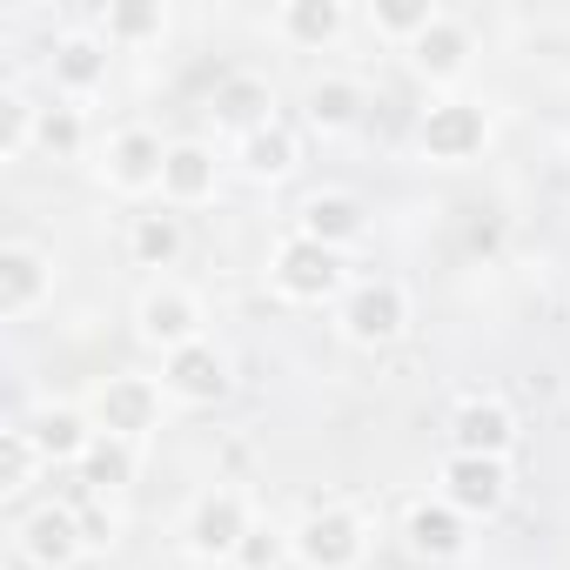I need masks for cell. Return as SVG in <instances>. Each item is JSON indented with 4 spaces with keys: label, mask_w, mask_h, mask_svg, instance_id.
I'll list each match as a JSON object with an SVG mask.
<instances>
[{
    "label": "cell",
    "mask_w": 570,
    "mask_h": 570,
    "mask_svg": "<svg viewBox=\"0 0 570 570\" xmlns=\"http://www.w3.org/2000/svg\"><path fill=\"white\" fill-rule=\"evenodd\" d=\"M268 282H275L282 303H343L350 262H343V248H323V242L289 228L275 242V255H268Z\"/></svg>",
    "instance_id": "obj_1"
},
{
    "label": "cell",
    "mask_w": 570,
    "mask_h": 570,
    "mask_svg": "<svg viewBox=\"0 0 570 570\" xmlns=\"http://www.w3.org/2000/svg\"><path fill=\"white\" fill-rule=\"evenodd\" d=\"M336 330L350 350H390L403 330H410V289L390 275H370V282H350L343 303H336Z\"/></svg>",
    "instance_id": "obj_2"
},
{
    "label": "cell",
    "mask_w": 570,
    "mask_h": 570,
    "mask_svg": "<svg viewBox=\"0 0 570 570\" xmlns=\"http://www.w3.org/2000/svg\"><path fill=\"white\" fill-rule=\"evenodd\" d=\"M161 403H168V390H161L155 376H108V383L88 396V416H95L101 436H121V443L141 450V443L161 430Z\"/></svg>",
    "instance_id": "obj_3"
},
{
    "label": "cell",
    "mask_w": 570,
    "mask_h": 570,
    "mask_svg": "<svg viewBox=\"0 0 570 570\" xmlns=\"http://www.w3.org/2000/svg\"><path fill=\"white\" fill-rule=\"evenodd\" d=\"M436 497L456 510V517H470V523H490V517H503L510 510V463L503 456H443L436 463Z\"/></svg>",
    "instance_id": "obj_4"
},
{
    "label": "cell",
    "mask_w": 570,
    "mask_h": 570,
    "mask_svg": "<svg viewBox=\"0 0 570 570\" xmlns=\"http://www.w3.org/2000/svg\"><path fill=\"white\" fill-rule=\"evenodd\" d=\"M416 148H423V161L463 168V161H476V155L490 148V115H483L476 101H463V95H443V101L423 108V121H416Z\"/></svg>",
    "instance_id": "obj_5"
},
{
    "label": "cell",
    "mask_w": 570,
    "mask_h": 570,
    "mask_svg": "<svg viewBox=\"0 0 570 570\" xmlns=\"http://www.w3.org/2000/svg\"><path fill=\"white\" fill-rule=\"evenodd\" d=\"M289 537H296V563H303V570H356V563L370 557V517H356V510H343V503L309 510Z\"/></svg>",
    "instance_id": "obj_6"
},
{
    "label": "cell",
    "mask_w": 570,
    "mask_h": 570,
    "mask_svg": "<svg viewBox=\"0 0 570 570\" xmlns=\"http://www.w3.org/2000/svg\"><path fill=\"white\" fill-rule=\"evenodd\" d=\"M161 390H168V403H188V410H215V403H228L235 396V363H228V350L222 343H188V350H175V356H161Z\"/></svg>",
    "instance_id": "obj_7"
},
{
    "label": "cell",
    "mask_w": 570,
    "mask_h": 570,
    "mask_svg": "<svg viewBox=\"0 0 570 570\" xmlns=\"http://www.w3.org/2000/svg\"><path fill=\"white\" fill-rule=\"evenodd\" d=\"M202 323H208L202 316V296L181 289V282H155V289H141V303H135V336L148 350H161V356L202 343Z\"/></svg>",
    "instance_id": "obj_8"
},
{
    "label": "cell",
    "mask_w": 570,
    "mask_h": 570,
    "mask_svg": "<svg viewBox=\"0 0 570 570\" xmlns=\"http://www.w3.org/2000/svg\"><path fill=\"white\" fill-rule=\"evenodd\" d=\"M248 530H255V517H248L242 490L215 483V490H202V497L188 503L181 543H188L195 557H228V563H235V550H242V537H248Z\"/></svg>",
    "instance_id": "obj_9"
},
{
    "label": "cell",
    "mask_w": 570,
    "mask_h": 570,
    "mask_svg": "<svg viewBox=\"0 0 570 570\" xmlns=\"http://www.w3.org/2000/svg\"><path fill=\"white\" fill-rule=\"evenodd\" d=\"M14 550H21L28 570H68V563H81L88 543H81L75 503H41V510H28V517L14 523Z\"/></svg>",
    "instance_id": "obj_10"
},
{
    "label": "cell",
    "mask_w": 570,
    "mask_h": 570,
    "mask_svg": "<svg viewBox=\"0 0 570 570\" xmlns=\"http://www.w3.org/2000/svg\"><path fill=\"white\" fill-rule=\"evenodd\" d=\"M48 303H55V255L35 242H8L0 248V323H28Z\"/></svg>",
    "instance_id": "obj_11"
},
{
    "label": "cell",
    "mask_w": 570,
    "mask_h": 570,
    "mask_svg": "<svg viewBox=\"0 0 570 570\" xmlns=\"http://www.w3.org/2000/svg\"><path fill=\"white\" fill-rule=\"evenodd\" d=\"M161 168H168V141L155 128H121L101 148V181L115 195H155L161 188Z\"/></svg>",
    "instance_id": "obj_12"
},
{
    "label": "cell",
    "mask_w": 570,
    "mask_h": 570,
    "mask_svg": "<svg viewBox=\"0 0 570 570\" xmlns=\"http://www.w3.org/2000/svg\"><path fill=\"white\" fill-rule=\"evenodd\" d=\"M443 436H450L456 456H503V463H510V450H517V416H510L497 396H463V403L450 410Z\"/></svg>",
    "instance_id": "obj_13"
},
{
    "label": "cell",
    "mask_w": 570,
    "mask_h": 570,
    "mask_svg": "<svg viewBox=\"0 0 570 570\" xmlns=\"http://www.w3.org/2000/svg\"><path fill=\"white\" fill-rule=\"evenodd\" d=\"M403 543L423 563H456L470 550V517H456L443 497H423V503L403 510Z\"/></svg>",
    "instance_id": "obj_14"
},
{
    "label": "cell",
    "mask_w": 570,
    "mask_h": 570,
    "mask_svg": "<svg viewBox=\"0 0 570 570\" xmlns=\"http://www.w3.org/2000/svg\"><path fill=\"white\" fill-rule=\"evenodd\" d=\"M470 55H476V35H470V21H456V14H436V28L410 41V68H416L430 88L463 81V75H470Z\"/></svg>",
    "instance_id": "obj_15"
},
{
    "label": "cell",
    "mask_w": 570,
    "mask_h": 570,
    "mask_svg": "<svg viewBox=\"0 0 570 570\" xmlns=\"http://www.w3.org/2000/svg\"><path fill=\"white\" fill-rule=\"evenodd\" d=\"M21 430L35 436V450H41V463H48V470H75V463L88 456V443L101 436V430H95V416H88V410H68V403H48V410L21 416Z\"/></svg>",
    "instance_id": "obj_16"
},
{
    "label": "cell",
    "mask_w": 570,
    "mask_h": 570,
    "mask_svg": "<svg viewBox=\"0 0 570 570\" xmlns=\"http://www.w3.org/2000/svg\"><path fill=\"white\" fill-rule=\"evenodd\" d=\"M208 115H215V128H228L235 141H248L255 128L275 121V88L262 75H222L215 95H208Z\"/></svg>",
    "instance_id": "obj_17"
},
{
    "label": "cell",
    "mask_w": 570,
    "mask_h": 570,
    "mask_svg": "<svg viewBox=\"0 0 570 570\" xmlns=\"http://www.w3.org/2000/svg\"><path fill=\"white\" fill-rule=\"evenodd\" d=\"M222 188V161L208 141H168V168H161V202L168 208H195V202H215Z\"/></svg>",
    "instance_id": "obj_18"
},
{
    "label": "cell",
    "mask_w": 570,
    "mask_h": 570,
    "mask_svg": "<svg viewBox=\"0 0 570 570\" xmlns=\"http://www.w3.org/2000/svg\"><path fill=\"white\" fill-rule=\"evenodd\" d=\"M363 228H370V215H363V202L343 195V188H316V195L296 208V235H309V242H323V248H350V242H363Z\"/></svg>",
    "instance_id": "obj_19"
},
{
    "label": "cell",
    "mask_w": 570,
    "mask_h": 570,
    "mask_svg": "<svg viewBox=\"0 0 570 570\" xmlns=\"http://www.w3.org/2000/svg\"><path fill=\"white\" fill-rule=\"evenodd\" d=\"M275 35L289 48H336L350 35V8H343V0H282V8H275Z\"/></svg>",
    "instance_id": "obj_20"
},
{
    "label": "cell",
    "mask_w": 570,
    "mask_h": 570,
    "mask_svg": "<svg viewBox=\"0 0 570 570\" xmlns=\"http://www.w3.org/2000/svg\"><path fill=\"white\" fill-rule=\"evenodd\" d=\"M48 75H55V88H61V95H95V88L108 81V41H101V35H88V28L61 35V41H55V55H48Z\"/></svg>",
    "instance_id": "obj_21"
},
{
    "label": "cell",
    "mask_w": 570,
    "mask_h": 570,
    "mask_svg": "<svg viewBox=\"0 0 570 570\" xmlns=\"http://www.w3.org/2000/svg\"><path fill=\"white\" fill-rule=\"evenodd\" d=\"M135 470H141V450L135 443H121V436H95L88 443V456L75 463V497L68 503H81V497H115V490H128L135 483Z\"/></svg>",
    "instance_id": "obj_22"
},
{
    "label": "cell",
    "mask_w": 570,
    "mask_h": 570,
    "mask_svg": "<svg viewBox=\"0 0 570 570\" xmlns=\"http://www.w3.org/2000/svg\"><path fill=\"white\" fill-rule=\"evenodd\" d=\"M363 108H370V95H363V81H350V75H323V81H309V95H303V115H309L316 135L356 128Z\"/></svg>",
    "instance_id": "obj_23"
},
{
    "label": "cell",
    "mask_w": 570,
    "mask_h": 570,
    "mask_svg": "<svg viewBox=\"0 0 570 570\" xmlns=\"http://www.w3.org/2000/svg\"><path fill=\"white\" fill-rule=\"evenodd\" d=\"M296 155H303V141H296L289 121H268V128H255L248 141H235V161H242L248 181H282V175H296Z\"/></svg>",
    "instance_id": "obj_24"
},
{
    "label": "cell",
    "mask_w": 570,
    "mask_h": 570,
    "mask_svg": "<svg viewBox=\"0 0 570 570\" xmlns=\"http://www.w3.org/2000/svg\"><path fill=\"white\" fill-rule=\"evenodd\" d=\"M181 248H188V228H181L175 208H148V215L128 222V255H135V268H175Z\"/></svg>",
    "instance_id": "obj_25"
},
{
    "label": "cell",
    "mask_w": 570,
    "mask_h": 570,
    "mask_svg": "<svg viewBox=\"0 0 570 570\" xmlns=\"http://www.w3.org/2000/svg\"><path fill=\"white\" fill-rule=\"evenodd\" d=\"M168 35V8L161 0H115L101 14V41L108 48H141V41H161Z\"/></svg>",
    "instance_id": "obj_26"
},
{
    "label": "cell",
    "mask_w": 570,
    "mask_h": 570,
    "mask_svg": "<svg viewBox=\"0 0 570 570\" xmlns=\"http://www.w3.org/2000/svg\"><path fill=\"white\" fill-rule=\"evenodd\" d=\"M41 141V108L21 88H0V161H21Z\"/></svg>",
    "instance_id": "obj_27"
},
{
    "label": "cell",
    "mask_w": 570,
    "mask_h": 570,
    "mask_svg": "<svg viewBox=\"0 0 570 570\" xmlns=\"http://www.w3.org/2000/svg\"><path fill=\"white\" fill-rule=\"evenodd\" d=\"M436 14H443L436 0H376V8H370V28H376L383 41H403V48H410L416 35L436 28Z\"/></svg>",
    "instance_id": "obj_28"
},
{
    "label": "cell",
    "mask_w": 570,
    "mask_h": 570,
    "mask_svg": "<svg viewBox=\"0 0 570 570\" xmlns=\"http://www.w3.org/2000/svg\"><path fill=\"white\" fill-rule=\"evenodd\" d=\"M41 470H48V463H41L35 436H28L21 423H8V436H0V497H21Z\"/></svg>",
    "instance_id": "obj_29"
},
{
    "label": "cell",
    "mask_w": 570,
    "mask_h": 570,
    "mask_svg": "<svg viewBox=\"0 0 570 570\" xmlns=\"http://www.w3.org/2000/svg\"><path fill=\"white\" fill-rule=\"evenodd\" d=\"M81 141H88V115H81L75 101L41 108V141H35V148H48V155H81Z\"/></svg>",
    "instance_id": "obj_30"
},
{
    "label": "cell",
    "mask_w": 570,
    "mask_h": 570,
    "mask_svg": "<svg viewBox=\"0 0 570 570\" xmlns=\"http://www.w3.org/2000/svg\"><path fill=\"white\" fill-rule=\"evenodd\" d=\"M282 557H296V537L289 530H275V523H255L235 550V570H275Z\"/></svg>",
    "instance_id": "obj_31"
},
{
    "label": "cell",
    "mask_w": 570,
    "mask_h": 570,
    "mask_svg": "<svg viewBox=\"0 0 570 570\" xmlns=\"http://www.w3.org/2000/svg\"><path fill=\"white\" fill-rule=\"evenodd\" d=\"M75 517H81V543H88V550H115V543H121V517H115L108 497H81Z\"/></svg>",
    "instance_id": "obj_32"
}]
</instances>
